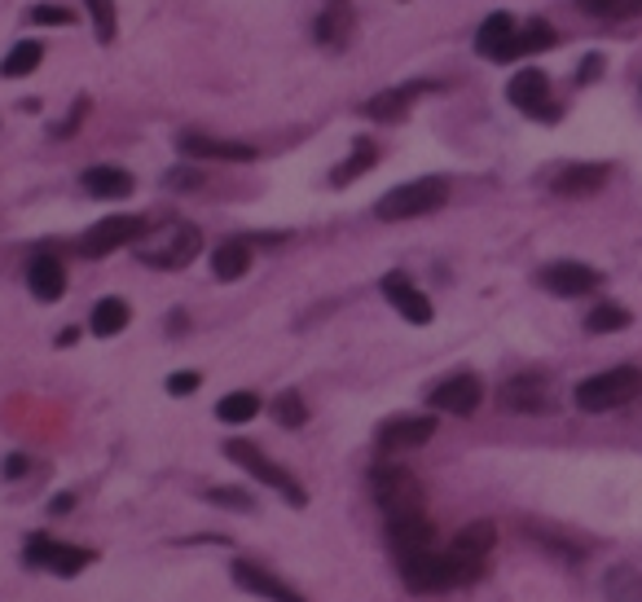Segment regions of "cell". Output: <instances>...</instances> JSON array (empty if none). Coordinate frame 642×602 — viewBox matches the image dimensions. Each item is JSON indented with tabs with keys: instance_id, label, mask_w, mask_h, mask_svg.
Here are the masks:
<instances>
[{
	"instance_id": "cell-21",
	"label": "cell",
	"mask_w": 642,
	"mask_h": 602,
	"mask_svg": "<svg viewBox=\"0 0 642 602\" xmlns=\"http://www.w3.org/2000/svg\"><path fill=\"white\" fill-rule=\"evenodd\" d=\"M555 45V27L551 23H523V27H515V36H510V45L502 49V58L497 62H519V58H532V53H542V49H551Z\"/></svg>"
},
{
	"instance_id": "cell-20",
	"label": "cell",
	"mask_w": 642,
	"mask_h": 602,
	"mask_svg": "<svg viewBox=\"0 0 642 602\" xmlns=\"http://www.w3.org/2000/svg\"><path fill=\"white\" fill-rule=\"evenodd\" d=\"M27 286H32V295H36L40 304H58V299L66 295V265H62L58 256H49V251L32 256V265H27Z\"/></svg>"
},
{
	"instance_id": "cell-4",
	"label": "cell",
	"mask_w": 642,
	"mask_h": 602,
	"mask_svg": "<svg viewBox=\"0 0 642 602\" xmlns=\"http://www.w3.org/2000/svg\"><path fill=\"white\" fill-rule=\"evenodd\" d=\"M225 457L234 462V466H243L247 475H256L260 479V484H269L273 493H282L295 511L299 506H308V493H304V484H299V479L282 466V462H273L260 444H251V440H225Z\"/></svg>"
},
{
	"instance_id": "cell-1",
	"label": "cell",
	"mask_w": 642,
	"mask_h": 602,
	"mask_svg": "<svg viewBox=\"0 0 642 602\" xmlns=\"http://www.w3.org/2000/svg\"><path fill=\"white\" fill-rule=\"evenodd\" d=\"M202 251V233L194 224H163V229H146V237H137V260L150 269H185L194 265V256Z\"/></svg>"
},
{
	"instance_id": "cell-41",
	"label": "cell",
	"mask_w": 642,
	"mask_h": 602,
	"mask_svg": "<svg viewBox=\"0 0 642 602\" xmlns=\"http://www.w3.org/2000/svg\"><path fill=\"white\" fill-rule=\"evenodd\" d=\"M598 71H603V58H585V66H581L577 84H590V79H598Z\"/></svg>"
},
{
	"instance_id": "cell-31",
	"label": "cell",
	"mask_w": 642,
	"mask_h": 602,
	"mask_svg": "<svg viewBox=\"0 0 642 602\" xmlns=\"http://www.w3.org/2000/svg\"><path fill=\"white\" fill-rule=\"evenodd\" d=\"M273 418H277V427H286V431H299V427L308 422V405H304V396H299L295 388L277 392V401H273Z\"/></svg>"
},
{
	"instance_id": "cell-10",
	"label": "cell",
	"mask_w": 642,
	"mask_h": 602,
	"mask_svg": "<svg viewBox=\"0 0 642 602\" xmlns=\"http://www.w3.org/2000/svg\"><path fill=\"white\" fill-rule=\"evenodd\" d=\"M506 97H510V106L523 110L528 119H546V124H551V119H559V106H555V97H551V79H546V71H538V66L515 71Z\"/></svg>"
},
{
	"instance_id": "cell-6",
	"label": "cell",
	"mask_w": 642,
	"mask_h": 602,
	"mask_svg": "<svg viewBox=\"0 0 642 602\" xmlns=\"http://www.w3.org/2000/svg\"><path fill=\"white\" fill-rule=\"evenodd\" d=\"M23 563H27V567H40V572H53V576H62V580H71V576H79L84 567L97 563V550L53 541L49 532H32V537L23 541Z\"/></svg>"
},
{
	"instance_id": "cell-3",
	"label": "cell",
	"mask_w": 642,
	"mask_h": 602,
	"mask_svg": "<svg viewBox=\"0 0 642 602\" xmlns=\"http://www.w3.org/2000/svg\"><path fill=\"white\" fill-rule=\"evenodd\" d=\"M638 396H642V370H633V366L603 370V374L577 383V392H572L581 414H607V409H620V405H629Z\"/></svg>"
},
{
	"instance_id": "cell-37",
	"label": "cell",
	"mask_w": 642,
	"mask_h": 602,
	"mask_svg": "<svg viewBox=\"0 0 642 602\" xmlns=\"http://www.w3.org/2000/svg\"><path fill=\"white\" fill-rule=\"evenodd\" d=\"M75 14L66 5H36L32 10V27H71Z\"/></svg>"
},
{
	"instance_id": "cell-44",
	"label": "cell",
	"mask_w": 642,
	"mask_h": 602,
	"mask_svg": "<svg viewBox=\"0 0 642 602\" xmlns=\"http://www.w3.org/2000/svg\"><path fill=\"white\" fill-rule=\"evenodd\" d=\"M75 339H79V330H75V325H66V330H62V334H58V347H71V343H75Z\"/></svg>"
},
{
	"instance_id": "cell-14",
	"label": "cell",
	"mask_w": 642,
	"mask_h": 602,
	"mask_svg": "<svg viewBox=\"0 0 642 602\" xmlns=\"http://www.w3.org/2000/svg\"><path fill=\"white\" fill-rule=\"evenodd\" d=\"M383 524H387V545H392L396 563H400V558H413V554H427V550H436V528H432V519H427L422 511L396 515V519H383Z\"/></svg>"
},
{
	"instance_id": "cell-26",
	"label": "cell",
	"mask_w": 642,
	"mask_h": 602,
	"mask_svg": "<svg viewBox=\"0 0 642 602\" xmlns=\"http://www.w3.org/2000/svg\"><path fill=\"white\" fill-rule=\"evenodd\" d=\"M348 27H353V10H348V0H331L326 14L317 19V40H321V45H331V49H339V45L348 40Z\"/></svg>"
},
{
	"instance_id": "cell-18",
	"label": "cell",
	"mask_w": 642,
	"mask_h": 602,
	"mask_svg": "<svg viewBox=\"0 0 642 602\" xmlns=\"http://www.w3.org/2000/svg\"><path fill=\"white\" fill-rule=\"evenodd\" d=\"M181 155L207 159V163H251V159H256V146H247V142H225V137H207V133H185V137H181Z\"/></svg>"
},
{
	"instance_id": "cell-35",
	"label": "cell",
	"mask_w": 642,
	"mask_h": 602,
	"mask_svg": "<svg viewBox=\"0 0 642 602\" xmlns=\"http://www.w3.org/2000/svg\"><path fill=\"white\" fill-rule=\"evenodd\" d=\"M577 10L590 19H629L642 10V0H577Z\"/></svg>"
},
{
	"instance_id": "cell-25",
	"label": "cell",
	"mask_w": 642,
	"mask_h": 602,
	"mask_svg": "<svg viewBox=\"0 0 642 602\" xmlns=\"http://www.w3.org/2000/svg\"><path fill=\"white\" fill-rule=\"evenodd\" d=\"M515 19L510 14H489L484 23H480V32H476V49L484 53V58H502V49L510 45V36H515Z\"/></svg>"
},
{
	"instance_id": "cell-15",
	"label": "cell",
	"mask_w": 642,
	"mask_h": 602,
	"mask_svg": "<svg viewBox=\"0 0 642 602\" xmlns=\"http://www.w3.org/2000/svg\"><path fill=\"white\" fill-rule=\"evenodd\" d=\"M484 401V383L476 374H449L445 383L432 388V396H427V405H432L436 414H454V418H471Z\"/></svg>"
},
{
	"instance_id": "cell-7",
	"label": "cell",
	"mask_w": 642,
	"mask_h": 602,
	"mask_svg": "<svg viewBox=\"0 0 642 602\" xmlns=\"http://www.w3.org/2000/svg\"><path fill=\"white\" fill-rule=\"evenodd\" d=\"M405 585L413 593H449V589H462V576L449 558V550H427V554H413V558H400L396 563Z\"/></svg>"
},
{
	"instance_id": "cell-28",
	"label": "cell",
	"mask_w": 642,
	"mask_h": 602,
	"mask_svg": "<svg viewBox=\"0 0 642 602\" xmlns=\"http://www.w3.org/2000/svg\"><path fill=\"white\" fill-rule=\"evenodd\" d=\"M40 58H45V49H40L36 40H18V45L5 53V62H0V75H5V79H23V75H32V71L40 66Z\"/></svg>"
},
{
	"instance_id": "cell-34",
	"label": "cell",
	"mask_w": 642,
	"mask_h": 602,
	"mask_svg": "<svg viewBox=\"0 0 642 602\" xmlns=\"http://www.w3.org/2000/svg\"><path fill=\"white\" fill-rule=\"evenodd\" d=\"M84 5H88V19H92L97 40H101V45H111V40H115V27H120V19H115V0H84Z\"/></svg>"
},
{
	"instance_id": "cell-16",
	"label": "cell",
	"mask_w": 642,
	"mask_h": 602,
	"mask_svg": "<svg viewBox=\"0 0 642 602\" xmlns=\"http://www.w3.org/2000/svg\"><path fill=\"white\" fill-rule=\"evenodd\" d=\"M538 282L551 291V295H564V299H577V295H590L603 286V273L590 269V265H577V260H555L538 273Z\"/></svg>"
},
{
	"instance_id": "cell-42",
	"label": "cell",
	"mask_w": 642,
	"mask_h": 602,
	"mask_svg": "<svg viewBox=\"0 0 642 602\" xmlns=\"http://www.w3.org/2000/svg\"><path fill=\"white\" fill-rule=\"evenodd\" d=\"M27 466H32V462H27L23 453H14V457L5 462V479H23V470H27Z\"/></svg>"
},
{
	"instance_id": "cell-13",
	"label": "cell",
	"mask_w": 642,
	"mask_h": 602,
	"mask_svg": "<svg viewBox=\"0 0 642 602\" xmlns=\"http://www.w3.org/2000/svg\"><path fill=\"white\" fill-rule=\"evenodd\" d=\"M502 409L510 414H551L555 409V383L546 374H515L502 388Z\"/></svg>"
},
{
	"instance_id": "cell-9",
	"label": "cell",
	"mask_w": 642,
	"mask_h": 602,
	"mask_svg": "<svg viewBox=\"0 0 642 602\" xmlns=\"http://www.w3.org/2000/svg\"><path fill=\"white\" fill-rule=\"evenodd\" d=\"M493 545H497V528H493L489 519H476V524H467V528L454 537L449 558H454V567H458L462 585H476V580L484 576V563H489Z\"/></svg>"
},
{
	"instance_id": "cell-12",
	"label": "cell",
	"mask_w": 642,
	"mask_h": 602,
	"mask_svg": "<svg viewBox=\"0 0 642 602\" xmlns=\"http://www.w3.org/2000/svg\"><path fill=\"white\" fill-rule=\"evenodd\" d=\"M230 576H234V585H238L243 593H251V598H264V602H308L299 589H291L282 576H273L269 567H260V563H251V558H234V563H230Z\"/></svg>"
},
{
	"instance_id": "cell-27",
	"label": "cell",
	"mask_w": 642,
	"mask_h": 602,
	"mask_svg": "<svg viewBox=\"0 0 642 602\" xmlns=\"http://www.w3.org/2000/svg\"><path fill=\"white\" fill-rule=\"evenodd\" d=\"M374 163H379V146H374V142H357V146H353V155H348V159L331 172V185H353V181H357V176H366Z\"/></svg>"
},
{
	"instance_id": "cell-32",
	"label": "cell",
	"mask_w": 642,
	"mask_h": 602,
	"mask_svg": "<svg viewBox=\"0 0 642 602\" xmlns=\"http://www.w3.org/2000/svg\"><path fill=\"white\" fill-rule=\"evenodd\" d=\"M418 88H396V93H379L374 101H366V114L370 119H383V124H387V119H400L405 110H409V97H413Z\"/></svg>"
},
{
	"instance_id": "cell-33",
	"label": "cell",
	"mask_w": 642,
	"mask_h": 602,
	"mask_svg": "<svg viewBox=\"0 0 642 602\" xmlns=\"http://www.w3.org/2000/svg\"><path fill=\"white\" fill-rule=\"evenodd\" d=\"M625 325H629V308H620V304H598L585 317L590 334H612V330H625Z\"/></svg>"
},
{
	"instance_id": "cell-8",
	"label": "cell",
	"mask_w": 642,
	"mask_h": 602,
	"mask_svg": "<svg viewBox=\"0 0 642 602\" xmlns=\"http://www.w3.org/2000/svg\"><path fill=\"white\" fill-rule=\"evenodd\" d=\"M137 237H146V220L141 216H106V220H97L92 229L79 233L75 251L84 260H101V256H111V251L137 243Z\"/></svg>"
},
{
	"instance_id": "cell-29",
	"label": "cell",
	"mask_w": 642,
	"mask_h": 602,
	"mask_svg": "<svg viewBox=\"0 0 642 602\" xmlns=\"http://www.w3.org/2000/svg\"><path fill=\"white\" fill-rule=\"evenodd\" d=\"M256 414H260V396H256V392H230V396H221V405H217V418L230 422V427L251 422Z\"/></svg>"
},
{
	"instance_id": "cell-39",
	"label": "cell",
	"mask_w": 642,
	"mask_h": 602,
	"mask_svg": "<svg viewBox=\"0 0 642 602\" xmlns=\"http://www.w3.org/2000/svg\"><path fill=\"white\" fill-rule=\"evenodd\" d=\"M198 383H202V374L181 370V374H172V379H168V392H172V396H189V392H198Z\"/></svg>"
},
{
	"instance_id": "cell-2",
	"label": "cell",
	"mask_w": 642,
	"mask_h": 602,
	"mask_svg": "<svg viewBox=\"0 0 642 602\" xmlns=\"http://www.w3.org/2000/svg\"><path fill=\"white\" fill-rule=\"evenodd\" d=\"M449 202V181L445 176H418V181H405L396 189H387L374 207L379 220H413V216H432Z\"/></svg>"
},
{
	"instance_id": "cell-30",
	"label": "cell",
	"mask_w": 642,
	"mask_h": 602,
	"mask_svg": "<svg viewBox=\"0 0 642 602\" xmlns=\"http://www.w3.org/2000/svg\"><path fill=\"white\" fill-rule=\"evenodd\" d=\"M603 593H607V602H642V576L633 567H612Z\"/></svg>"
},
{
	"instance_id": "cell-17",
	"label": "cell",
	"mask_w": 642,
	"mask_h": 602,
	"mask_svg": "<svg viewBox=\"0 0 642 602\" xmlns=\"http://www.w3.org/2000/svg\"><path fill=\"white\" fill-rule=\"evenodd\" d=\"M379 291H383V299L409 321V325H427V321H432L436 317V308H432V299H427L405 273H387L383 282H379Z\"/></svg>"
},
{
	"instance_id": "cell-22",
	"label": "cell",
	"mask_w": 642,
	"mask_h": 602,
	"mask_svg": "<svg viewBox=\"0 0 642 602\" xmlns=\"http://www.w3.org/2000/svg\"><path fill=\"white\" fill-rule=\"evenodd\" d=\"M247 269H251V247L243 237H225V243L211 251V273H217V282H238V278H247Z\"/></svg>"
},
{
	"instance_id": "cell-38",
	"label": "cell",
	"mask_w": 642,
	"mask_h": 602,
	"mask_svg": "<svg viewBox=\"0 0 642 602\" xmlns=\"http://www.w3.org/2000/svg\"><path fill=\"white\" fill-rule=\"evenodd\" d=\"M84 114H88V97H79V101H75V110H71V114L62 119V124L53 128V137H75V128H79V119H84Z\"/></svg>"
},
{
	"instance_id": "cell-11",
	"label": "cell",
	"mask_w": 642,
	"mask_h": 602,
	"mask_svg": "<svg viewBox=\"0 0 642 602\" xmlns=\"http://www.w3.org/2000/svg\"><path fill=\"white\" fill-rule=\"evenodd\" d=\"M432 435H436V414H400L374 431V444L379 453H409V449H422Z\"/></svg>"
},
{
	"instance_id": "cell-36",
	"label": "cell",
	"mask_w": 642,
	"mask_h": 602,
	"mask_svg": "<svg viewBox=\"0 0 642 602\" xmlns=\"http://www.w3.org/2000/svg\"><path fill=\"white\" fill-rule=\"evenodd\" d=\"M211 506H230V511H243V515H251L256 511V497L251 493H243V489H207L202 493Z\"/></svg>"
},
{
	"instance_id": "cell-5",
	"label": "cell",
	"mask_w": 642,
	"mask_h": 602,
	"mask_svg": "<svg viewBox=\"0 0 642 602\" xmlns=\"http://www.w3.org/2000/svg\"><path fill=\"white\" fill-rule=\"evenodd\" d=\"M370 493H374L383 519L422 511V484H418V475L405 470V466H387V462L374 466V470H370Z\"/></svg>"
},
{
	"instance_id": "cell-43",
	"label": "cell",
	"mask_w": 642,
	"mask_h": 602,
	"mask_svg": "<svg viewBox=\"0 0 642 602\" xmlns=\"http://www.w3.org/2000/svg\"><path fill=\"white\" fill-rule=\"evenodd\" d=\"M71 506H75V497H71V493L53 497V515H71Z\"/></svg>"
},
{
	"instance_id": "cell-40",
	"label": "cell",
	"mask_w": 642,
	"mask_h": 602,
	"mask_svg": "<svg viewBox=\"0 0 642 602\" xmlns=\"http://www.w3.org/2000/svg\"><path fill=\"white\" fill-rule=\"evenodd\" d=\"M163 185H172V189H189V185H202V172L181 168V172H168V176H163Z\"/></svg>"
},
{
	"instance_id": "cell-19",
	"label": "cell",
	"mask_w": 642,
	"mask_h": 602,
	"mask_svg": "<svg viewBox=\"0 0 642 602\" xmlns=\"http://www.w3.org/2000/svg\"><path fill=\"white\" fill-rule=\"evenodd\" d=\"M607 176H612L607 163H568L551 176V189L559 198H585V194H598L607 185Z\"/></svg>"
},
{
	"instance_id": "cell-23",
	"label": "cell",
	"mask_w": 642,
	"mask_h": 602,
	"mask_svg": "<svg viewBox=\"0 0 642 602\" xmlns=\"http://www.w3.org/2000/svg\"><path fill=\"white\" fill-rule=\"evenodd\" d=\"M79 185L92 194V198H128L133 194V176L124 172V168H84V176H79Z\"/></svg>"
},
{
	"instance_id": "cell-24",
	"label": "cell",
	"mask_w": 642,
	"mask_h": 602,
	"mask_svg": "<svg viewBox=\"0 0 642 602\" xmlns=\"http://www.w3.org/2000/svg\"><path fill=\"white\" fill-rule=\"evenodd\" d=\"M128 321H133V308L120 299V295H106V299H97L92 304V334L97 339H115V334H124L128 330Z\"/></svg>"
}]
</instances>
